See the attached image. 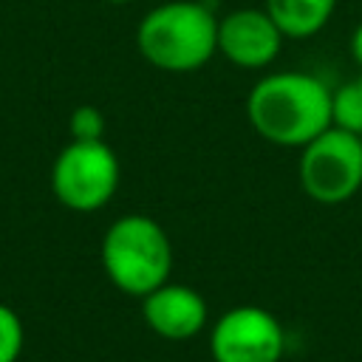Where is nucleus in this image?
<instances>
[{
	"instance_id": "nucleus-1",
	"label": "nucleus",
	"mask_w": 362,
	"mask_h": 362,
	"mask_svg": "<svg viewBox=\"0 0 362 362\" xmlns=\"http://www.w3.org/2000/svg\"><path fill=\"white\" fill-rule=\"evenodd\" d=\"M249 124L277 147H305L331 122V88L314 74H269L246 96Z\"/></svg>"
},
{
	"instance_id": "nucleus-2",
	"label": "nucleus",
	"mask_w": 362,
	"mask_h": 362,
	"mask_svg": "<svg viewBox=\"0 0 362 362\" xmlns=\"http://www.w3.org/2000/svg\"><path fill=\"white\" fill-rule=\"evenodd\" d=\"M136 45L139 54L161 71H195L218 51V17L198 0L161 3L141 17Z\"/></svg>"
},
{
	"instance_id": "nucleus-3",
	"label": "nucleus",
	"mask_w": 362,
	"mask_h": 362,
	"mask_svg": "<svg viewBox=\"0 0 362 362\" xmlns=\"http://www.w3.org/2000/svg\"><path fill=\"white\" fill-rule=\"evenodd\" d=\"M99 257L107 280L130 297L150 294L173 272V246L164 226L139 212L122 215L105 229Z\"/></svg>"
},
{
	"instance_id": "nucleus-4",
	"label": "nucleus",
	"mask_w": 362,
	"mask_h": 362,
	"mask_svg": "<svg viewBox=\"0 0 362 362\" xmlns=\"http://www.w3.org/2000/svg\"><path fill=\"white\" fill-rule=\"evenodd\" d=\"M119 175V158L105 139H71L51 164V192L71 212H96L116 195Z\"/></svg>"
},
{
	"instance_id": "nucleus-5",
	"label": "nucleus",
	"mask_w": 362,
	"mask_h": 362,
	"mask_svg": "<svg viewBox=\"0 0 362 362\" xmlns=\"http://www.w3.org/2000/svg\"><path fill=\"white\" fill-rule=\"evenodd\" d=\"M300 184L317 204H342L362 187V139L331 124L300 147Z\"/></svg>"
},
{
	"instance_id": "nucleus-6",
	"label": "nucleus",
	"mask_w": 362,
	"mask_h": 362,
	"mask_svg": "<svg viewBox=\"0 0 362 362\" xmlns=\"http://www.w3.org/2000/svg\"><path fill=\"white\" fill-rule=\"evenodd\" d=\"M283 348V325L263 305H235L209 331L212 362H280Z\"/></svg>"
},
{
	"instance_id": "nucleus-7",
	"label": "nucleus",
	"mask_w": 362,
	"mask_h": 362,
	"mask_svg": "<svg viewBox=\"0 0 362 362\" xmlns=\"http://www.w3.org/2000/svg\"><path fill=\"white\" fill-rule=\"evenodd\" d=\"M283 45V34L266 8H235L218 20V51L238 68H266Z\"/></svg>"
},
{
	"instance_id": "nucleus-8",
	"label": "nucleus",
	"mask_w": 362,
	"mask_h": 362,
	"mask_svg": "<svg viewBox=\"0 0 362 362\" xmlns=\"http://www.w3.org/2000/svg\"><path fill=\"white\" fill-rule=\"evenodd\" d=\"M141 317L161 339H192L206 325V300L195 288L167 280L141 297Z\"/></svg>"
},
{
	"instance_id": "nucleus-9",
	"label": "nucleus",
	"mask_w": 362,
	"mask_h": 362,
	"mask_svg": "<svg viewBox=\"0 0 362 362\" xmlns=\"http://www.w3.org/2000/svg\"><path fill=\"white\" fill-rule=\"evenodd\" d=\"M337 0H266V11L283 37L308 40L325 28Z\"/></svg>"
},
{
	"instance_id": "nucleus-10",
	"label": "nucleus",
	"mask_w": 362,
	"mask_h": 362,
	"mask_svg": "<svg viewBox=\"0 0 362 362\" xmlns=\"http://www.w3.org/2000/svg\"><path fill=\"white\" fill-rule=\"evenodd\" d=\"M331 122L342 130H362V71L331 90Z\"/></svg>"
},
{
	"instance_id": "nucleus-11",
	"label": "nucleus",
	"mask_w": 362,
	"mask_h": 362,
	"mask_svg": "<svg viewBox=\"0 0 362 362\" xmlns=\"http://www.w3.org/2000/svg\"><path fill=\"white\" fill-rule=\"evenodd\" d=\"M25 345V328L20 314L0 303V362H17Z\"/></svg>"
},
{
	"instance_id": "nucleus-12",
	"label": "nucleus",
	"mask_w": 362,
	"mask_h": 362,
	"mask_svg": "<svg viewBox=\"0 0 362 362\" xmlns=\"http://www.w3.org/2000/svg\"><path fill=\"white\" fill-rule=\"evenodd\" d=\"M68 130H71V139H76V141H102L105 139V116L96 105H79L71 110Z\"/></svg>"
},
{
	"instance_id": "nucleus-13",
	"label": "nucleus",
	"mask_w": 362,
	"mask_h": 362,
	"mask_svg": "<svg viewBox=\"0 0 362 362\" xmlns=\"http://www.w3.org/2000/svg\"><path fill=\"white\" fill-rule=\"evenodd\" d=\"M351 57H354V62L362 68V23L354 28V34H351Z\"/></svg>"
},
{
	"instance_id": "nucleus-14",
	"label": "nucleus",
	"mask_w": 362,
	"mask_h": 362,
	"mask_svg": "<svg viewBox=\"0 0 362 362\" xmlns=\"http://www.w3.org/2000/svg\"><path fill=\"white\" fill-rule=\"evenodd\" d=\"M107 3H116V6H122V3H130V0H107Z\"/></svg>"
},
{
	"instance_id": "nucleus-15",
	"label": "nucleus",
	"mask_w": 362,
	"mask_h": 362,
	"mask_svg": "<svg viewBox=\"0 0 362 362\" xmlns=\"http://www.w3.org/2000/svg\"><path fill=\"white\" fill-rule=\"evenodd\" d=\"M356 136H359V139H362V130H359V133H356Z\"/></svg>"
}]
</instances>
